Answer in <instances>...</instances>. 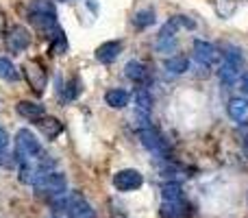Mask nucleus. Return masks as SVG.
I'll return each mask as SVG.
<instances>
[{
    "instance_id": "1",
    "label": "nucleus",
    "mask_w": 248,
    "mask_h": 218,
    "mask_svg": "<svg viewBox=\"0 0 248 218\" xmlns=\"http://www.w3.org/2000/svg\"><path fill=\"white\" fill-rule=\"evenodd\" d=\"M29 22L44 35V37H50L57 29H61L59 22H57V13H55V4L50 0H35L29 7Z\"/></svg>"
},
{
    "instance_id": "2",
    "label": "nucleus",
    "mask_w": 248,
    "mask_h": 218,
    "mask_svg": "<svg viewBox=\"0 0 248 218\" xmlns=\"http://www.w3.org/2000/svg\"><path fill=\"white\" fill-rule=\"evenodd\" d=\"M13 155H16V162L22 164H37L39 159L44 157V149L39 144L37 135L29 129H20L16 133V149H13Z\"/></svg>"
},
{
    "instance_id": "3",
    "label": "nucleus",
    "mask_w": 248,
    "mask_h": 218,
    "mask_svg": "<svg viewBox=\"0 0 248 218\" xmlns=\"http://www.w3.org/2000/svg\"><path fill=\"white\" fill-rule=\"evenodd\" d=\"M52 207H55V214L65 212L68 218H96V212L92 210V205L85 201V197L78 192L61 194V197L52 199Z\"/></svg>"
},
{
    "instance_id": "4",
    "label": "nucleus",
    "mask_w": 248,
    "mask_h": 218,
    "mask_svg": "<svg viewBox=\"0 0 248 218\" xmlns=\"http://www.w3.org/2000/svg\"><path fill=\"white\" fill-rule=\"evenodd\" d=\"M35 188V194L37 197H50V199H57L61 197V194H65V190H68V179H65V175H61V172H46V175H42L37 181L33 184Z\"/></svg>"
},
{
    "instance_id": "5",
    "label": "nucleus",
    "mask_w": 248,
    "mask_h": 218,
    "mask_svg": "<svg viewBox=\"0 0 248 218\" xmlns=\"http://www.w3.org/2000/svg\"><path fill=\"white\" fill-rule=\"evenodd\" d=\"M242 64H244V57L237 48H227V52H222V64H220L218 77L220 83L224 85H233V83L240 79V70Z\"/></svg>"
},
{
    "instance_id": "6",
    "label": "nucleus",
    "mask_w": 248,
    "mask_h": 218,
    "mask_svg": "<svg viewBox=\"0 0 248 218\" xmlns=\"http://www.w3.org/2000/svg\"><path fill=\"white\" fill-rule=\"evenodd\" d=\"M22 74H24V81L35 94L42 96L44 90L48 85V72H46V66L42 64L39 59H26L22 64Z\"/></svg>"
},
{
    "instance_id": "7",
    "label": "nucleus",
    "mask_w": 248,
    "mask_h": 218,
    "mask_svg": "<svg viewBox=\"0 0 248 218\" xmlns=\"http://www.w3.org/2000/svg\"><path fill=\"white\" fill-rule=\"evenodd\" d=\"M137 135H140V142L146 151H150L153 155H157V157H161V159H168L170 146H168L166 137H163L153 124L144 127V129H137Z\"/></svg>"
},
{
    "instance_id": "8",
    "label": "nucleus",
    "mask_w": 248,
    "mask_h": 218,
    "mask_svg": "<svg viewBox=\"0 0 248 218\" xmlns=\"http://www.w3.org/2000/svg\"><path fill=\"white\" fill-rule=\"evenodd\" d=\"M31 42H33V35H31V31L22 24L11 26V29L7 31V35H4V46H7V50L11 52V55L24 52L26 48L31 46Z\"/></svg>"
},
{
    "instance_id": "9",
    "label": "nucleus",
    "mask_w": 248,
    "mask_h": 218,
    "mask_svg": "<svg viewBox=\"0 0 248 218\" xmlns=\"http://www.w3.org/2000/svg\"><path fill=\"white\" fill-rule=\"evenodd\" d=\"M113 185L120 192H133V190H140L144 185V175L135 168H124L113 175Z\"/></svg>"
},
{
    "instance_id": "10",
    "label": "nucleus",
    "mask_w": 248,
    "mask_h": 218,
    "mask_svg": "<svg viewBox=\"0 0 248 218\" xmlns=\"http://www.w3.org/2000/svg\"><path fill=\"white\" fill-rule=\"evenodd\" d=\"M192 50H194V59H196L201 66H205V68L218 64L220 57H222L220 48L214 46L211 42H205V39H196V42H194V46H192Z\"/></svg>"
},
{
    "instance_id": "11",
    "label": "nucleus",
    "mask_w": 248,
    "mask_h": 218,
    "mask_svg": "<svg viewBox=\"0 0 248 218\" xmlns=\"http://www.w3.org/2000/svg\"><path fill=\"white\" fill-rule=\"evenodd\" d=\"M161 218H187L192 214V205L185 199H176V201H161L159 207Z\"/></svg>"
},
{
    "instance_id": "12",
    "label": "nucleus",
    "mask_w": 248,
    "mask_h": 218,
    "mask_svg": "<svg viewBox=\"0 0 248 218\" xmlns=\"http://www.w3.org/2000/svg\"><path fill=\"white\" fill-rule=\"evenodd\" d=\"M227 114L233 122L242 124V127H248V99H242V96L231 99L227 105Z\"/></svg>"
},
{
    "instance_id": "13",
    "label": "nucleus",
    "mask_w": 248,
    "mask_h": 218,
    "mask_svg": "<svg viewBox=\"0 0 248 218\" xmlns=\"http://www.w3.org/2000/svg\"><path fill=\"white\" fill-rule=\"evenodd\" d=\"M120 52H122V42L111 39V42H105V44H100V46L96 48V59H98L100 64L109 66V64H113V61L120 57Z\"/></svg>"
},
{
    "instance_id": "14",
    "label": "nucleus",
    "mask_w": 248,
    "mask_h": 218,
    "mask_svg": "<svg viewBox=\"0 0 248 218\" xmlns=\"http://www.w3.org/2000/svg\"><path fill=\"white\" fill-rule=\"evenodd\" d=\"M16 111L22 116V118L31 120V122H37L42 116H46V109H44L42 103H35V101H17Z\"/></svg>"
},
{
    "instance_id": "15",
    "label": "nucleus",
    "mask_w": 248,
    "mask_h": 218,
    "mask_svg": "<svg viewBox=\"0 0 248 218\" xmlns=\"http://www.w3.org/2000/svg\"><path fill=\"white\" fill-rule=\"evenodd\" d=\"M35 124L39 127V131H42V135L46 137V140H55V137H59L61 133H63V124H61V120L52 118V116H42Z\"/></svg>"
},
{
    "instance_id": "16",
    "label": "nucleus",
    "mask_w": 248,
    "mask_h": 218,
    "mask_svg": "<svg viewBox=\"0 0 248 218\" xmlns=\"http://www.w3.org/2000/svg\"><path fill=\"white\" fill-rule=\"evenodd\" d=\"M124 77H126L128 81L137 83V85H144V83L148 81V70H146V66L141 64V61L131 59L124 66Z\"/></svg>"
},
{
    "instance_id": "17",
    "label": "nucleus",
    "mask_w": 248,
    "mask_h": 218,
    "mask_svg": "<svg viewBox=\"0 0 248 218\" xmlns=\"http://www.w3.org/2000/svg\"><path fill=\"white\" fill-rule=\"evenodd\" d=\"M128 101H131V94L122 87H113V90L105 92V103L111 109H124L128 105Z\"/></svg>"
},
{
    "instance_id": "18",
    "label": "nucleus",
    "mask_w": 248,
    "mask_h": 218,
    "mask_svg": "<svg viewBox=\"0 0 248 218\" xmlns=\"http://www.w3.org/2000/svg\"><path fill=\"white\" fill-rule=\"evenodd\" d=\"M163 68H166L168 74H174V77H181L189 70V59L185 55H172L163 61Z\"/></svg>"
},
{
    "instance_id": "19",
    "label": "nucleus",
    "mask_w": 248,
    "mask_h": 218,
    "mask_svg": "<svg viewBox=\"0 0 248 218\" xmlns=\"http://www.w3.org/2000/svg\"><path fill=\"white\" fill-rule=\"evenodd\" d=\"M68 37H65L63 29H57L55 33L48 37V50L52 52V55H65L68 52Z\"/></svg>"
},
{
    "instance_id": "20",
    "label": "nucleus",
    "mask_w": 248,
    "mask_h": 218,
    "mask_svg": "<svg viewBox=\"0 0 248 218\" xmlns=\"http://www.w3.org/2000/svg\"><path fill=\"white\" fill-rule=\"evenodd\" d=\"M155 9H150V7H144V9H140V11H135V16H133V26H135L137 31H144V29H148V26H153L155 24Z\"/></svg>"
},
{
    "instance_id": "21",
    "label": "nucleus",
    "mask_w": 248,
    "mask_h": 218,
    "mask_svg": "<svg viewBox=\"0 0 248 218\" xmlns=\"http://www.w3.org/2000/svg\"><path fill=\"white\" fill-rule=\"evenodd\" d=\"M135 111L144 116H150V111H153V96L146 87H140L135 92Z\"/></svg>"
},
{
    "instance_id": "22",
    "label": "nucleus",
    "mask_w": 248,
    "mask_h": 218,
    "mask_svg": "<svg viewBox=\"0 0 248 218\" xmlns=\"http://www.w3.org/2000/svg\"><path fill=\"white\" fill-rule=\"evenodd\" d=\"M17 79H20V72H17V68L13 66V61L7 59V57H0V81L16 83Z\"/></svg>"
},
{
    "instance_id": "23",
    "label": "nucleus",
    "mask_w": 248,
    "mask_h": 218,
    "mask_svg": "<svg viewBox=\"0 0 248 218\" xmlns=\"http://www.w3.org/2000/svg\"><path fill=\"white\" fill-rule=\"evenodd\" d=\"M83 92V83L78 77H72L68 83H63V92H61V96H63L65 101H77L78 96H81Z\"/></svg>"
},
{
    "instance_id": "24",
    "label": "nucleus",
    "mask_w": 248,
    "mask_h": 218,
    "mask_svg": "<svg viewBox=\"0 0 248 218\" xmlns=\"http://www.w3.org/2000/svg\"><path fill=\"white\" fill-rule=\"evenodd\" d=\"M176 199H183V188H181L176 181H168L161 185V201H176Z\"/></svg>"
},
{
    "instance_id": "25",
    "label": "nucleus",
    "mask_w": 248,
    "mask_h": 218,
    "mask_svg": "<svg viewBox=\"0 0 248 218\" xmlns=\"http://www.w3.org/2000/svg\"><path fill=\"white\" fill-rule=\"evenodd\" d=\"M157 50L163 52V55H170V52L176 50V46H179V42H176V37H166V35H159L157 37Z\"/></svg>"
},
{
    "instance_id": "26",
    "label": "nucleus",
    "mask_w": 248,
    "mask_h": 218,
    "mask_svg": "<svg viewBox=\"0 0 248 218\" xmlns=\"http://www.w3.org/2000/svg\"><path fill=\"white\" fill-rule=\"evenodd\" d=\"M170 20L176 24V29H189V31L196 29V22H194L192 17H187V16H172Z\"/></svg>"
},
{
    "instance_id": "27",
    "label": "nucleus",
    "mask_w": 248,
    "mask_h": 218,
    "mask_svg": "<svg viewBox=\"0 0 248 218\" xmlns=\"http://www.w3.org/2000/svg\"><path fill=\"white\" fill-rule=\"evenodd\" d=\"M0 166L7 168V170H9V168H13V166H16V155H11L7 149L0 151Z\"/></svg>"
},
{
    "instance_id": "28",
    "label": "nucleus",
    "mask_w": 248,
    "mask_h": 218,
    "mask_svg": "<svg viewBox=\"0 0 248 218\" xmlns=\"http://www.w3.org/2000/svg\"><path fill=\"white\" fill-rule=\"evenodd\" d=\"M7 16H4L2 13V9H0V39L4 37V35H7Z\"/></svg>"
},
{
    "instance_id": "29",
    "label": "nucleus",
    "mask_w": 248,
    "mask_h": 218,
    "mask_svg": "<svg viewBox=\"0 0 248 218\" xmlns=\"http://www.w3.org/2000/svg\"><path fill=\"white\" fill-rule=\"evenodd\" d=\"M7 146H9V135H7V131L0 127V151H4Z\"/></svg>"
},
{
    "instance_id": "30",
    "label": "nucleus",
    "mask_w": 248,
    "mask_h": 218,
    "mask_svg": "<svg viewBox=\"0 0 248 218\" xmlns=\"http://www.w3.org/2000/svg\"><path fill=\"white\" fill-rule=\"evenodd\" d=\"M242 90H244L246 94H248V72L244 74V77H242Z\"/></svg>"
},
{
    "instance_id": "31",
    "label": "nucleus",
    "mask_w": 248,
    "mask_h": 218,
    "mask_svg": "<svg viewBox=\"0 0 248 218\" xmlns=\"http://www.w3.org/2000/svg\"><path fill=\"white\" fill-rule=\"evenodd\" d=\"M48 218H61V216H59V214H55V216H48Z\"/></svg>"
},
{
    "instance_id": "32",
    "label": "nucleus",
    "mask_w": 248,
    "mask_h": 218,
    "mask_svg": "<svg viewBox=\"0 0 248 218\" xmlns=\"http://www.w3.org/2000/svg\"><path fill=\"white\" fill-rule=\"evenodd\" d=\"M57 2H70V0H57Z\"/></svg>"
}]
</instances>
